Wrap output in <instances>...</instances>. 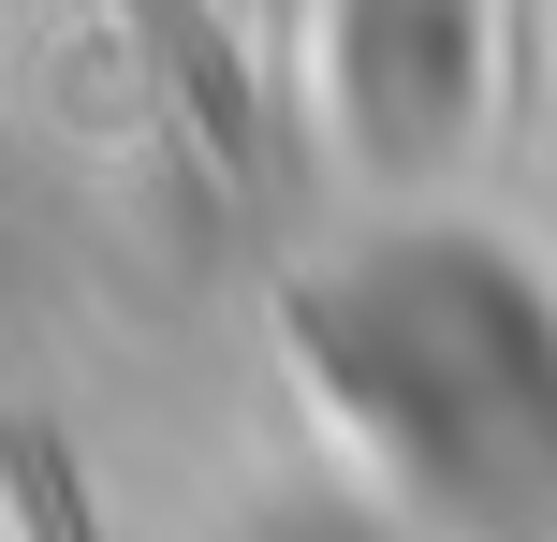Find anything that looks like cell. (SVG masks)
<instances>
[{"label":"cell","instance_id":"6da1fadb","mask_svg":"<svg viewBox=\"0 0 557 542\" xmlns=\"http://www.w3.org/2000/svg\"><path fill=\"white\" fill-rule=\"evenodd\" d=\"M147 15V59L176 74V103H191V133L221 147V162H264V103H250V74H235V45L206 29V0H133Z\"/></svg>","mask_w":557,"mask_h":542}]
</instances>
